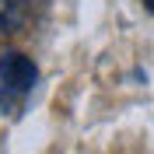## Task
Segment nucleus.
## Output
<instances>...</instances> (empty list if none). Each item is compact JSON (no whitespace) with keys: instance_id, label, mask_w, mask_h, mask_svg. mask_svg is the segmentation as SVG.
Here are the masks:
<instances>
[{"instance_id":"nucleus-1","label":"nucleus","mask_w":154,"mask_h":154,"mask_svg":"<svg viewBox=\"0 0 154 154\" xmlns=\"http://www.w3.org/2000/svg\"><path fill=\"white\" fill-rule=\"evenodd\" d=\"M35 63H32L25 53H4L0 56V84L7 88V91H18V95H25V91H32V84H35Z\"/></svg>"},{"instance_id":"nucleus-2","label":"nucleus","mask_w":154,"mask_h":154,"mask_svg":"<svg viewBox=\"0 0 154 154\" xmlns=\"http://www.w3.org/2000/svg\"><path fill=\"white\" fill-rule=\"evenodd\" d=\"M25 14H28V0H0V35L18 32Z\"/></svg>"},{"instance_id":"nucleus-3","label":"nucleus","mask_w":154,"mask_h":154,"mask_svg":"<svg viewBox=\"0 0 154 154\" xmlns=\"http://www.w3.org/2000/svg\"><path fill=\"white\" fill-rule=\"evenodd\" d=\"M144 4H147V7H151V11H154V0H144Z\"/></svg>"}]
</instances>
